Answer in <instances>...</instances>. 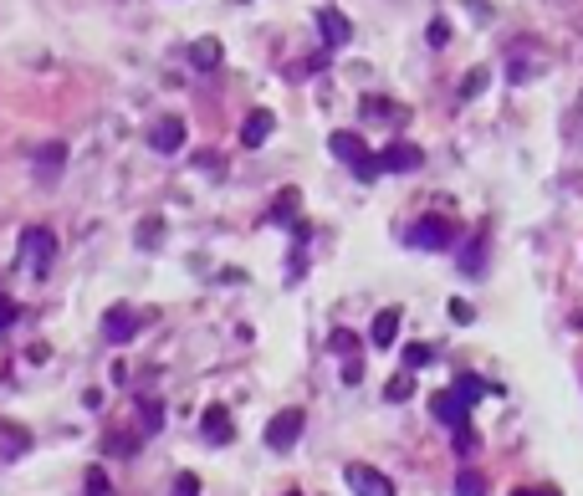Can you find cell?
Masks as SVG:
<instances>
[{
    "mask_svg": "<svg viewBox=\"0 0 583 496\" xmlns=\"http://www.w3.org/2000/svg\"><path fill=\"white\" fill-rule=\"evenodd\" d=\"M297 200H302L297 190H282V195H277V205H272V220H277V225H282V220L292 225V220H297Z\"/></svg>",
    "mask_w": 583,
    "mask_h": 496,
    "instance_id": "cell-17",
    "label": "cell"
},
{
    "mask_svg": "<svg viewBox=\"0 0 583 496\" xmlns=\"http://www.w3.org/2000/svg\"><path fill=\"white\" fill-rule=\"evenodd\" d=\"M476 445H481V440H476V430H471V425H461V430H456V456H471Z\"/></svg>",
    "mask_w": 583,
    "mask_h": 496,
    "instance_id": "cell-25",
    "label": "cell"
},
{
    "mask_svg": "<svg viewBox=\"0 0 583 496\" xmlns=\"http://www.w3.org/2000/svg\"><path fill=\"white\" fill-rule=\"evenodd\" d=\"M451 389H456V394H461V399H466V404H471V399H481V394H486V384H481V379H476V374H461V379H456V384H451Z\"/></svg>",
    "mask_w": 583,
    "mask_h": 496,
    "instance_id": "cell-21",
    "label": "cell"
},
{
    "mask_svg": "<svg viewBox=\"0 0 583 496\" xmlns=\"http://www.w3.org/2000/svg\"><path fill=\"white\" fill-rule=\"evenodd\" d=\"M179 144H185V123H179V118H159V123L149 128V149H159V154H174Z\"/></svg>",
    "mask_w": 583,
    "mask_h": 496,
    "instance_id": "cell-11",
    "label": "cell"
},
{
    "mask_svg": "<svg viewBox=\"0 0 583 496\" xmlns=\"http://www.w3.org/2000/svg\"><path fill=\"white\" fill-rule=\"evenodd\" d=\"M512 496H558V491H543V486H522V491H512Z\"/></svg>",
    "mask_w": 583,
    "mask_h": 496,
    "instance_id": "cell-29",
    "label": "cell"
},
{
    "mask_svg": "<svg viewBox=\"0 0 583 496\" xmlns=\"http://www.w3.org/2000/svg\"><path fill=\"white\" fill-rule=\"evenodd\" d=\"M430 358H435V348H430V343H410V348H405V369H425Z\"/></svg>",
    "mask_w": 583,
    "mask_h": 496,
    "instance_id": "cell-20",
    "label": "cell"
},
{
    "mask_svg": "<svg viewBox=\"0 0 583 496\" xmlns=\"http://www.w3.org/2000/svg\"><path fill=\"white\" fill-rule=\"evenodd\" d=\"M139 410H144V415H139V435H154V430L164 425V404H154V399H144V404H139Z\"/></svg>",
    "mask_w": 583,
    "mask_h": 496,
    "instance_id": "cell-16",
    "label": "cell"
},
{
    "mask_svg": "<svg viewBox=\"0 0 583 496\" xmlns=\"http://www.w3.org/2000/svg\"><path fill=\"white\" fill-rule=\"evenodd\" d=\"M456 496H486V476L481 471H461L456 476Z\"/></svg>",
    "mask_w": 583,
    "mask_h": 496,
    "instance_id": "cell-19",
    "label": "cell"
},
{
    "mask_svg": "<svg viewBox=\"0 0 583 496\" xmlns=\"http://www.w3.org/2000/svg\"><path fill=\"white\" fill-rule=\"evenodd\" d=\"M190 62H195L200 72H215V67H220V41H215V36H200L195 47H190Z\"/></svg>",
    "mask_w": 583,
    "mask_h": 496,
    "instance_id": "cell-15",
    "label": "cell"
},
{
    "mask_svg": "<svg viewBox=\"0 0 583 496\" xmlns=\"http://www.w3.org/2000/svg\"><path fill=\"white\" fill-rule=\"evenodd\" d=\"M272 128H277V118L266 113V108L246 113V123H241V144H246V149H261L266 139H272Z\"/></svg>",
    "mask_w": 583,
    "mask_h": 496,
    "instance_id": "cell-10",
    "label": "cell"
},
{
    "mask_svg": "<svg viewBox=\"0 0 583 496\" xmlns=\"http://www.w3.org/2000/svg\"><path fill=\"white\" fill-rule=\"evenodd\" d=\"M154 241H164V220H159V215H149V220L139 225V251H154Z\"/></svg>",
    "mask_w": 583,
    "mask_h": 496,
    "instance_id": "cell-18",
    "label": "cell"
},
{
    "mask_svg": "<svg viewBox=\"0 0 583 496\" xmlns=\"http://www.w3.org/2000/svg\"><path fill=\"white\" fill-rule=\"evenodd\" d=\"M174 496H200V476L195 471H179L174 476Z\"/></svg>",
    "mask_w": 583,
    "mask_h": 496,
    "instance_id": "cell-23",
    "label": "cell"
},
{
    "mask_svg": "<svg viewBox=\"0 0 583 496\" xmlns=\"http://www.w3.org/2000/svg\"><path fill=\"white\" fill-rule=\"evenodd\" d=\"M328 149L358 174V179H374L379 174V159L364 149V139H358V133H333V139H328Z\"/></svg>",
    "mask_w": 583,
    "mask_h": 496,
    "instance_id": "cell-2",
    "label": "cell"
},
{
    "mask_svg": "<svg viewBox=\"0 0 583 496\" xmlns=\"http://www.w3.org/2000/svg\"><path fill=\"white\" fill-rule=\"evenodd\" d=\"M394 338H399V307H384L374 318V328H369V343L374 348H394Z\"/></svg>",
    "mask_w": 583,
    "mask_h": 496,
    "instance_id": "cell-13",
    "label": "cell"
},
{
    "mask_svg": "<svg viewBox=\"0 0 583 496\" xmlns=\"http://www.w3.org/2000/svg\"><path fill=\"white\" fill-rule=\"evenodd\" d=\"M103 338L108 343H133L139 338V312L133 307H108L103 312Z\"/></svg>",
    "mask_w": 583,
    "mask_h": 496,
    "instance_id": "cell-5",
    "label": "cell"
},
{
    "mask_svg": "<svg viewBox=\"0 0 583 496\" xmlns=\"http://www.w3.org/2000/svg\"><path fill=\"white\" fill-rule=\"evenodd\" d=\"M52 261H57V236L47 231V225H31V231L21 236V272L47 277Z\"/></svg>",
    "mask_w": 583,
    "mask_h": 496,
    "instance_id": "cell-1",
    "label": "cell"
},
{
    "mask_svg": "<svg viewBox=\"0 0 583 496\" xmlns=\"http://www.w3.org/2000/svg\"><path fill=\"white\" fill-rule=\"evenodd\" d=\"M292 496H297V491H292Z\"/></svg>",
    "mask_w": 583,
    "mask_h": 496,
    "instance_id": "cell-30",
    "label": "cell"
},
{
    "mask_svg": "<svg viewBox=\"0 0 583 496\" xmlns=\"http://www.w3.org/2000/svg\"><path fill=\"white\" fill-rule=\"evenodd\" d=\"M200 435H205L210 445H231V440H236V425H231V415H226V404H210V410L200 415Z\"/></svg>",
    "mask_w": 583,
    "mask_h": 496,
    "instance_id": "cell-8",
    "label": "cell"
},
{
    "mask_svg": "<svg viewBox=\"0 0 583 496\" xmlns=\"http://www.w3.org/2000/svg\"><path fill=\"white\" fill-rule=\"evenodd\" d=\"M410 389H415V384H410V374H399V379H389V389H384V394H389V399H410Z\"/></svg>",
    "mask_w": 583,
    "mask_h": 496,
    "instance_id": "cell-26",
    "label": "cell"
},
{
    "mask_svg": "<svg viewBox=\"0 0 583 496\" xmlns=\"http://www.w3.org/2000/svg\"><path fill=\"white\" fill-rule=\"evenodd\" d=\"M425 164V154L415 149V144H389L384 154H379V169H389V174H410V169H420Z\"/></svg>",
    "mask_w": 583,
    "mask_h": 496,
    "instance_id": "cell-9",
    "label": "cell"
},
{
    "mask_svg": "<svg viewBox=\"0 0 583 496\" xmlns=\"http://www.w3.org/2000/svg\"><path fill=\"white\" fill-rule=\"evenodd\" d=\"M456 241V225L445 220V215H425L415 231H410V246H420V251H445Z\"/></svg>",
    "mask_w": 583,
    "mask_h": 496,
    "instance_id": "cell-3",
    "label": "cell"
},
{
    "mask_svg": "<svg viewBox=\"0 0 583 496\" xmlns=\"http://www.w3.org/2000/svg\"><path fill=\"white\" fill-rule=\"evenodd\" d=\"M82 486H87V496H113V486H108V476H103L98 466H93V471L82 476Z\"/></svg>",
    "mask_w": 583,
    "mask_h": 496,
    "instance_id": "cell-22",
    "label": "cell"
},
{
    "mask_svg": "<svg viewBox=\"0 0 583 496\" xmlns=\"http://www.w3.org/2000/svg\"><path fill=\"white\" fill-rule=\"evenodd\" d=\"M62 164H67V144H47V149L36 154V169H41L47 185H57V179H62Z\"/></svg>",
    "mask_w": 583,
    "mask_h": 496,
    "instance_id": "cell-14",
    "label": "cell"
},
{
    "mask_svg": "<svg viewBox=\"0 0 583 496\" xmlns=\"http://www.w3.org/2000/svg\"><path fill=\"white\" fill-rule=\"evenodd\" d=\"M466 410H471V404H466L456 389H440V394L430 399V415H435L440 425H451V430H461V425H466Z\"/></svg>",
    "mask_w": 583,
    "mask_h": 496,
    "instance_id": "cell-7",
    "label": "cell"
},
{
    "mask_svg": "<svg viewBox=\"0 0 583 496\" xmlns=\"http://www.w3.org/2000/svg\"><path fill=\"white\" fill-rule=\"evenodd\" d=\"M481 82H486V72H471V77L461 82V98H476V93H481Z\"/></svg>",
    "mask_w": 583,
    "mask_h": 496,
    "instance_id": "cell-27",
    "label": "cell"
},
{
    "mask_svg": "<svg viewBox=\"0 0 583 496\" xmlns=\"http://www.w3.org/2000/svg\"><path fill=\"white\" fill-rule=\"evenodd\" d=\"M302 435V410H282L272 425H266V450H292Z\"/></svg>",
    "mask_w": 583,
    "mask_h": 496,
    "instance_id": "cell-6",
    "label": "cell"
},
{
    "mask_svg": "<svg viewBox=\"0 0 583 496\" xmlns=\"http://www.w3.org/2000/svg\"><path fill=\"white\" fill-rule=\"evenodd\" d=\"M343 481H348L358 496H394V481H389L384 471L364 466V461H348V466H343Z\"/></svg>",
    "mask_w": 583,
    "mask_h": 496,
    "instance_id": "cell-4",
    "label": "cell"
},
{
    "mask_svg": "<svg viewBox=\"0 0 583 496\" xmlns=\"http://www.w3.org/2000/svg\"><path fill=\"white\" fill-rule=\"evenodd\" d=\"M353 348H358L353 333H333V353H353Z\"/></svg>",
    "mask_w": 583,
    "mask_h": 496,
    "instance_id": "cell-28",
    "label": "cell"
},
{
    "mask_svg": "<svg viewBox=\"0 0 583 496\" xmlns=\"http://www.w3.org/2000/svg\"><path fill=\"white\" fill-rule=\"evenodd\" d=\"M318 31L328 36V47H343V41L353 36L348 16H343V11H333V6H323V11H318Z\"/></svg>",
    "mask_w": 583,
    "mask_h": 496,
    "instance_id": "cell-12",
    "label": "cell"
},
{
    "mask_svg": "<svg viewBox=\"0 0 583 496\" xmlns=\"http://www.w3.org/2000/svg\"><path fill=\"white\" fill-rule=\"evenodd\" d=\"M133 445H139V435H108V456H133Z\"/></svg>",
    "mask_w": 583,
    "mask_h": 496,
    "instance_id": "cell-24",
    "label": "cell"
}]
</instances>
